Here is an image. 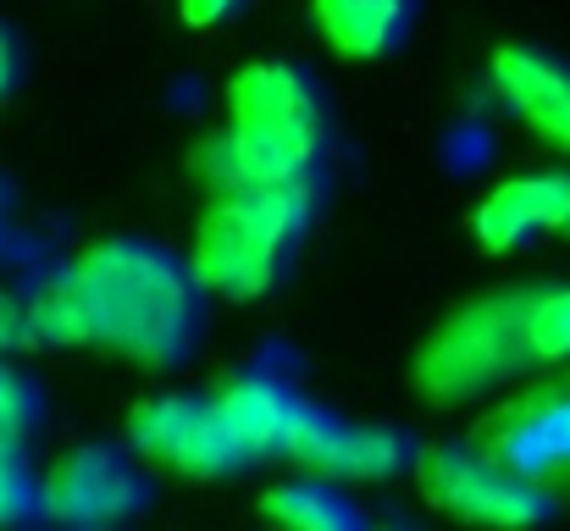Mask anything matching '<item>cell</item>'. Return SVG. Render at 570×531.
<instances>
[{
  "mask_svg": "<svg viewBox=\"0 0 570 531\" xmlns=\"http://www.w3.org/2000/svg\"><path fill=\"white\" fill-rule=\"evenodd\" d=\"M205 305L194 260L156 238H100L33 299L39 344L100 350L145 371H178L199 350Z\"/></svg>",
  "mask_w": 570,
  "mask_h": 531,
  "instance_id": "obj_1",
  "label": "cell"
},
{
  "mask_svg": "<svg viewBox=\"0 0 570 531\" xmlns=\"http://www.w3.org/2000/svg\"><path fill=\"white\" fill-rule=\"evenodd\" d=\"M189 161L210 194L305 188L322 199L333 161L327 83L288 56L238 67L227 83V128L210 134Z\"/></svg>",
  "mask_w": 570,
  "mask_h": 531,
  "instance_id": "obj_2",
  "label": "cell"
},
{
  "mask_svg": "<svg viewBox=\"0 0 570 531\" xmlns=\"http://www.w3.org/2000/svg\"><path fill=\"white\" fill-rule=\"evenodd\" d=\"M316 194L305 188H238V194H216V205L205 210L199 233H194V272L216 299H266L288 283L311 216H316Z\"/></svg>",
  "mask_w": 570,
  "mask_h": 531,
  "instance_id": "obj_3",
  "label": "cell"
},
{
  "mask_svg": "<svg viewBox=\"0 0 570 531\" xmlns=\"http://www.w3.org/2000/svg\"><path fill=\"white\" fill-rule=\"evenodd\" d=\"M532 299H538V288L521 283V288H493V294L449 311L410 360V387L438 410L476 404V399L510 387L521 371L538 365L532 333H527Z\"/></svg>",
  "mask_w": 570,
  "mask_h": 531,
  "instance_id": "obj_4",
  "label": "cell"
},
{
  "mask_svg": "<svg viewBox=\"0 0 570 531\" xmlns=\"http://www.w3.org/2000/svg\"><path fill=\"white\" fill-rule=\"evenodd\" d=\"M415 482L432 510L471 521V527H532L560 510L554 488H543L538 476L488 454L482 443H426Z\"/></svg>",
  "mask_w": 570,
  "mask_h": 531,
  "instance_id": "obj_5",
  "label": "cell"
},
{
  "mask_svg": "<svg viewBox=\"0 0 570 531\" xmlns=\"http://www.w3.org/2000/svg\"><path fill=\"white\" fill-rule=\"evenodd\" d=\"M128 443L150 465L194 476V482H227L261 465L255 443L238 432V421L222 410L216 393H156L134 404Z\"/></svg>",
  "mask_w": 570,
  "mask_h": 531,
  "instance_id": "obj_6",
  "label": "cell"
},
{
  "mask_svg": "<svg viewBox=\"0 0 570 531\" xmlns=\"http://www.w3.org/2000/svg\"><path fill=\"white\" fill-rule=\"evenodd\" d=\"M150 504L156 476L134 443H78L45 471V515L61 527H122Z\"/></svg>",
  "mask_w": 570,
  "mask_h": 531,
  "instance_id": "obj_7",
  "label": "cell"
},
{
  "mask_svg": "<svg viewBox=\"0 0 570 531\" xmlns=\"http://www.w3.org/2000/svg\"><path fill=\"white\" fill-rule=\"evenodd\" d=\"M288 460L299 471H316L333 482H399V476H415L421 437L404 426H387V421L361 426V421H344L327 404H316L311 421L299 426V437L288 443Z\"/></svg>",
  "mask_w": 570,
  "mask_h": 531,
  "instance_id": "obj_8",
  "label": "cell"
},
{
  "mask_svg": "<svg viewBox=\"0 0 570 531\" xmlns=\"http://www.w3.org/2000/svg\"><path fill=\"white\" fill-rule=\"evenodd\" d=\"M488 454L510 460L515 471L538 476L543 488L570 499V376H554L510 404H499V415L482 426L476 437Z\"/></svg>",
  "mask_w": 570,
  "mask_h": 531,
  "instance_id": "obj_9",
  "label": "cell"
},
{
  "mask_svg": "<svg viewBox=\"0 0 570 531\" xmlns=\"http://www.w3.org/2000/svg\"><path fill=\"white\" fill-rule=\"evenodd\" d=\"M471 233L488 255H515L538 238H570V167L493 183L471 210Z\"/></svg>",
  "mask_w": 570,
  "mask_h": 531,
  "instance_id": "obj_10",
  "label": "cell"
},
{
  "mask_svg": "<svg viewBox=\"0 0 570 531\" xmlns=\"http://www.w3.org/2000/svg\"><path fill=\"white\" fill-rule=\"evenodd\" d=\"M493 83L504 106L554 150L570 156V61L543 45H499Z\"/></svg>",
  "mask_w": 570,
  "mask_h": 531,
  "instance_id": "obj_11",
  "label": "cell"
},
{
  "mask_svg": "<svg viewBox=\"0 0 570 531\" xmlns=\"http://www.w3.org/2000/svg\"><path fill=\"white\" fill-rule=\"evenodd\" d=\"M222 410L238 421V432L255 443L261 460H288V443L299 437V426L311 421L316 399H305L288 376L277 371H238L216 387Z\"/></svg>",
  "mask_w": 570,
  "mask_h": 531,
  "instance_id": "obj_12",
  "label": "cell"
},
{
  "mask_svg": "<svg viewBox=\"0 0 570 531\" xmlns=\"http://www.w3.org/2000/svg\"><path fill=\"white\" fill-rule=\"evenodd\" d=\"M322 39L350 61H387L410 45L421 0H311Z\"/></svg>",
  "mask_w": 570,
  "mask_h": 531,
  "instance_id": "obj_13",
  "label": "cell"
},
{
  "mask_svg": "<svg viewBox=\"0 0 570 531\" xmlns=\"http://www.w3.org/2000/svg\"><path fill=\"white\" fill-rule=\"evenodd\" d=\"M261 515L277 521V527L294 531H361L366 527V510L350 499V488H338L333 476H294L283 488H266L261 493Z\"/></svg>",
  "mask_w": 570,
  "mask_h": 531,
  "instance_id": "obj_14",
  "label": "cell"
},
{
  "mask_svg": "<svg viewBox=\"0 0 570 531\" xmlns=\"http://www.w3.org/2000/svg\"><path fill=\"white\" fill-rule=\"evenodd\" d=\"M45 515V476L28 460V443H0V527H28Z\"/></svg>",
  "mask_w": 570,
  "mask_h": 531,
  "instance_id": "obj_15",
  "label": "cell"
},
{
  "mask_svg": "<svg viewBox=\"0 0 570 531\" xmlns=\"http://www.w3.org/2000/svg\"><path fill=\"white\" fill-rule=\"evenodd\" d=\"M45 426V387L0 354V443H33Z\"/></svg>",
  "mask_w": 570,
  "mask_h": 531,
  "instance_id": "obj_16",
  "label": "cell"
},
{
  "mask_svg": "<svg viewBox=\"0 0 570 531\" xmlns=\"http://www.w3.org/2000/svg\"><path fill=\"white\" fill-rule=\"evenodd\" d=\"M527 333H532L538 365H570V283L538 288L532 316H527Z\"/></svg>",
  "mask_w": 570,
  "mask_h": 531,
  "instance_id": "obj_17",
  "label": "cell"
},
{
  "mask_svg": "<svg viewBox=\"0 0 570 531\" xmlns=\"http://www.w3.org/2000/svg\"><path fill=\"white\" fill-rule=\"evenodd\" d=\"M33 344H39V311H33V299L0 288V354H22V350H33Z\"/></svg>",
  "mask_w": 570,
  "mask_h": 531,
  "instance_id": "obj_18",
  "label": "cell"
},
{
  "mask_svg": "<svg viewBox=\"0 0 570 531\" xmlns=\"http://www.w3.org/2000/svg\"><path fill=\"white\" fill-rule=\"evenodd\" d=\"M22 72H28V50H22V39H17V28L0 17V106L22 89Z\"/></svg>",
  "mask_w": 570,
  "mask_h": 531,
  "instance_id": "obj_19",
  "label": "cell"
},
{
  "mask_svg": "<svg viewBox=\"0 0 570 531\" xmlns=\"http://www.w3.org/2000/svg\"><path fill=\"white\" fill-rule=\"evenodd\" d=\"M244 6H249V0H178V11H184L189 28H222V22H233Z\"/></svg>",
  "mask_w": 570,
  "mask_h": 531,
  "instance_id": "obj_20",
  "label": "cell"
},
{
  "mask_svg": "<svg viewBox=\"0 0 570 531\" xmlns=\"http://www.w3.org/2000/svg\"><path fill=\"white\" fill-rule=\"evenodd\" d=\"M6 222H11V183L0 177V233H6Z\"/></svg>",
  "mask_w": 570,
  "mask_h": 531,
  "instance_id": "obj_21",
  "label": "cell"
}]
</instances>
